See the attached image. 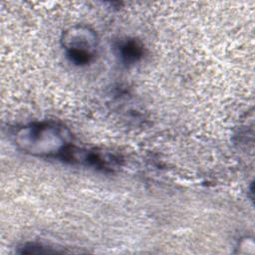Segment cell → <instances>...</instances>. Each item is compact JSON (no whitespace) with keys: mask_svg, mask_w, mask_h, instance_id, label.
I'll use <instances>...</instances> for the list:
<instances>
[{"mask_svg":"<svg viewBox=\"0 0 255 255\" xmlns=\"http://www.w3.org/2000/svg\"><path fill=\"white\" fill-rule=\"evenodd\" d=\"M17 142L22 149L36 155H63L68 148L63 128L51 124L25 127L18 132Z\"/></svg>","mask_w":255,"mask_h":255,"instance_id":"cell-1","label":"cell"},{"mask_svg":"<svg viewBox=\"0 0 255 255\" xmlns=\"http://www.w3.org/2000/svg\"><path fill=\"white\" fill-rule=\"evenodd\" d=\"M63 42L68 57L75 64H88L95 56L96 34L86 27L71 28L65 33Z\"/></svg>","mask_w":255,"mask_h":255,"instance_id":"cell-2","label":"cell"},{"mask_svg":"<svg viewBox=\"0 0 255 255\" xmlns=\"http://www.w3.org/2000/svg\"><path fill=\"white\" fill-rule=\"evenodd\" d=\"M120 52L122 58L127 63L135 62L141 56V47L135 43L134 41H128L124 43L121 48Z\"/></svg>","mask_w":255,"mask_h":255,"instance_id":"cell-3","label":"cell"}]
</instances>
